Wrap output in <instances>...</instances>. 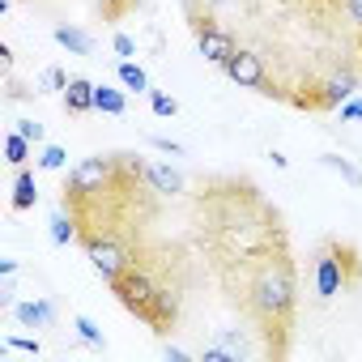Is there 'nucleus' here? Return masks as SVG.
<instances>
[{"label":"nucleus","instance_id":"15","mask_svg":"<svg viewBox=\"0 0 362 362\" xmlns=\"http://www.w3.org/2000/svg\"><path fill=\"white\" fill-rule=\"evenodd\" d=\"M115 77H119V86H124V90H132V94H149V90H153V86H149V73H145L136 60H119Z\"/></svg>","mask_w":362,"mask_h":362},{"label":"nucleus","instance_id":"13","mask_svg":"<svg viewBox=\"0 0 362 362\" xmlns=\"http://www.w3.org/2000/svg\"><path fill=\"white\" fill-rule=\"evenodd\" d=\"M52 39H56L69 56H90V52H94V39H90L81 26H56V30H52Z\"/></svg>","mask_w":362,"mask_h":362},{"label":"nucleus","instance_id":"7","mask_svg":"<svg viewBox=\"0 0 362 362\" xmlns=\"http://www.w3.org/2000/svg\"><path fill=\"white\" fill-rule=\"evenodd\" d=\"M192 35H197V47H201V56L214 64V69H226L230 64V56L239 52V43H235V35L226 30V26H218L214 18H192Z\"/></svg>","mask_w":362,"mask_h":362},{"label":"nucleus","instance_id":"4","mask_svg":"<svg viewBox=\"0 0 362 362\" xmlns=\"http://www.w3.org/2000/svg\"><path fill=\"white\" fill-rule=\"evenodd\" d=\"M358 86H362L358 69H332L324 81L307 86V94H290V103L294 107H307V111H337L345 98L358 94Z\"/></svg>","mask_w":362,"mask_h":362},{"label":"nucleus","instance_id":"3","mask_svg":"<svg viewBox=\"0 0 362 362\" xmlns=\"http://www.w3.org/2000/svg\"><path fill=\"white\" fill-rule=\"evenodd\" d=\"M158 277L145 269V264H128L115 281H111V294H115V303L128 311V315H136L141 324H149L153 320V303H158Z\"/></svg>","mask_w":362,"mask_h":362},{"label":"nucleus","instance_id":"18","mask_svg":"<svg viewBox=\"0 0 362 362\" xmlns=\"http://www.w3.org/2000/svg\"><path fill=\"white\" fill-rule=\"evenodd\" d=\"M30 149H35V145H30V141H26V136H22L18 128H13V132L5 136V158H9V166H13V170L30 162Z\"/></svg>","mask_w":362,"mask_h":362},{"label":"nucleus","instance_id":"19","mask_svg":"<svg viewBox=\"0 0 362 362\" xmlns=\"http://www.w3.org/2000/svg\"><path fill=\"white\" fill-rule=\"evenodd\" d=\"M39 166H43V170H64V166H69L64 145H43V149H39Z\"/></svg>","mask_w":362,"mask_h":362},{"label":"nucleus","instance_id":"26","mask_svg":"<svg viewBox=\"0 0 362 362\" xmlns=\"http://www.w3.org/2000/svg\"><path fill=\"white\" fill-rule=\"evenodd\" d=\"M111 47H115V52H119L124 60H132V56H136V43H132L128 35H115V39H111Z\"/></svg>","mask_w":362,"mask_h":362},{"label":"nucleus","instance_id":"27","mask_svg":"<svg viewBox=\"0 0 362 362\" xmlns=\"http://www.w3.org/2000/svg\"><path fill=\"white\" fill-rule=\"evenodd\" d=\"M5 345H9V349H26V354H39V349H43V345H39L35 337H9Z\"/></svg>","mask_w":362,"mask_h":362},{"label":"nucleus","instance_id":"24","mask_svg":"<svg viewBox=\"0 0 362 362\" xmlns=\"http://www.w3.org/2000/svg\"><path fill=\"white\" fill-rule=\"evenodd\" d=\"M337 111H341V119H345V124H354V119H362V94H354V98H345V103H341Z\"/></svg>","mask_w":362,"mask_h":362},{"label":"nucleus","instance_id":"29","mask_svg":"<svg viewBox=\"0 0 362 362\" xmlns=\"http://www.w3.org/2000/svg\"><path fill=\"white\" fill-rule=\"evenodd\" d=\"M162 354H166V358H170V362H188V358H192V354H188V349H179V345H166V349H162Z\"/></svg>","mask_w":362,"mask_h":362},{"label":"nucleus","instance_id":"17","mask_svg":"<svg viewBox=\"0 0 362 362\" xmlns=\"http://www.w3.org/2000/svg\"><path fill=\"white\" fill-rule=\"evenodd\" d=\"M320 162H324L328 170H337V175L345 179V184H349V188H362V166H354L349 158H341V153H324Z\"/></svg>","mask_w":362,"mask_h":362},{"label":"nucleus","instance_id":"21","mask_svg":"<svg viewBox=\"0 0 362 362\" xmlns=\"http://www.w3.org/2000/svg\"><path fill=\"white\" fill-rule=\"evenodd\" d=\"M149 107H153V115H162V119L179 115V103H175L170 94H162V90H149Z\"/></svg>","mask_w":362,"mask_h":362},{"label":"nucleus","instance_id":"14","mask_svg":"<svg viewBox=\"0 0 362 362\" xmlns=\"http://www.w3.org/2000/svg\"><path fill=\"white\" fill-rule=\"evenodd\" d=\"M94 111H103V115H124V111H128L124 90H115V86L98 81V86H94Z\"/></svg>","mask_w":362,"mask_h":362},{"label":"nucleus","instance_id":"20","mask_svg":"<svg viewBox=\"0 0 362 362\" xmlns=\"http://www.w3.org/2000/svg\"><path fill=\"white\" fill-rule=\"evenodd\" d=\"M64 86H69V73H64V69H56V64H52V69H43V73H39V90H47V94H52V90H60V94H64Z\"/></svg>","mask_w":362,"mask_h":362},{"label":"nucleus","instance_id":"30","mask_svg":"<svg viewBox=\"0 0 362 362\" xmlns=\"http://www.w3.org/2000/svg\"><path fill=\"white\" fill-rule=\"evenodd\" d=\"M18 273V260H0V277H13Z\"/></svg>","mask_w":362,"mask_h":362},{"label":"nucleus","instance_id":"28","mask_svg":"<svg viewBox=\"0 0 362 362\" xmlns=\"http://www.w3.org/2000/svg\"><path fill=\"white\" fill-rule=\"evenodd\" d=\"M341 5H345V13H349V22L362 30V0H341Z\"/></svg>","mask_w":362,"mask_h":362},{"label":"nucleus","instance_id":"11","mask_svg":"<svg viewBox=\"0 0 362 362\" xmlns=\"http://www.w3.org/2000/svg\"><path fill=\"white\" fill-rule=\"evenodd\" d=\"M35 205H39L35 170H30V166H18V175H13V209H18V214H26V209H35Z\"/></svg>","mask_w":362,"mask_h":362},{"label":"nucleus","instance_id":"25","mask_svg":"<svg viewBox=\"0 0 362 362\" xmlns=\"http://www.w3.org/2000/svg\"><path fill=\"white\" fill-rule=\"evenodd\" d=\"M149 145H153L158 153H170V158H184V145H179V141H170V136H149Z\"/></svg>","mask_w":362,"mask_h":362},{"label":"nucleus","instance_id":"31","mask_svg":"<svg viewBox=\"0 0 362 362\" xmlns=\"http://www.w3.org/2000/svg\"><path fill=\"white\" fill-rule=\"evenodd\" d=\"M269 158H273V166H277V170H286V166H290V158H286V153H277V149H273Z\"/></svg>","mask_w":362,"mask_h":362},{"label":"nucleus","instance_id":"16","mask_svg":"<svg viewBox=\"0 0 362 362\" xmlns=\"http://www.w3.org/2000/svg\"><path fill=\"white\" fill-rule=\"evenodd\" d=\"M73 328H77V341H81V345H90V349H107V337H103V328H98L90 315L77 311V315H73Z\"/></svg>","mask_w":362,"mask_h":362},{"label":"nucleus","instance_id":"9","mask_svg":"<svg viewBox=\"0 0 362 362\" xmlns=\"http://www.w3.org/2000/svg\"><path fill=\"white\" fill-rule=\"evenodd\" d=\"M145 184H149L158 197H179V192H184V175H179L175 166H166V162H149Z\"/></svg>","mask_w":362,"mask_h":362},{"label":"nucleus","instance_id":"12","mask_svg":"<svg viewBox=\"0 0 362 362\" xmlns=\"http://www.w3.org/2000/svg\"><path fill=\"white\" fill-rule=\"evenodd\" d=\"M47 226H52V230H47V235H52V243H56V247H69V243L77 239V226H81V218H77V214L64 205V209H56V214H52V222H47Z\"/></svg>","mask_w":362,"mask_h":362},{"label":"nucleus","instance_id":"2","mask_svg":"<svg viewBox=\"0 0 362 362\" xmlns=\"http://www.w3.org/2000/svg\"><path fill=\"white\" fill-rule=\"evenodd\" d=\"M362 281V260L349 243L341 239H324L311 256V290L320 303H332L337 294H345L349 286Z\"/></svg>","mask_w":362,"mask_h":362},{"label":"nucleus","instance_id":"6","mask_svg":"<svg viewBox=\"0 0 362 362\" xmlns=\"http://www.w3.org/2000/svg\"><path fill=\"white\" fill-rule=\"evenodd\" d=\"M222 73H226L239 90H252V94H264V98H290V94H281V90L273 86V77H269V69H264V56L252 52V47H239Z\"/></svg>","mask_w":362,"mask_h":362},{"label":"nucleus","instance_id":"10","mask_svg":"<svg viewBox=\"0 0 362 362\" xmlns=\"http://www.w3.org/2000/svg\"><path fill=\"white\" fill-rule=\"evenodd\" d=\"M64 111L69 115H90L94 111V81H86V77H69V86H64Z\"/></svg>","mask_w":362,"mask_h":362},{"label":"nucleus","instance_id":"1","mask_svg":"<svg viewBox=\"0 0 362 362\" xmlns=\"http://www.w3.org/2000/svg\"><path fill=\"white\" fill-rule=\"evenodd\" d=\"M247 311L260 324L269 354L286 358L290 337H294V311H298V281H294V264L286 256L264 260L247 286Z\"/></svg>","mask_w":362,"mask_h":362},{"label":"nucleus","instance_id":"23","mask_svg":"<svg viewBox=\"0 0 362 362\" xmlns=\"http://www.w3.org/2000/svg\"><path fill=\"white\" fill-rule=\"evenodd\" d=\"M18 132H22L30 145H43V136H47V128H43L39 119H18Z\"/></svg>","mask_w":362,"mask_h":362},{"label":"nucleus","instance_id":"5","mask_svg":"<svg viewBox=\"0 0 362 362\" xmlns=\"http://www.w3.org/2000/svg\"><path fill=\"white\" fill-rule=\"evenodd\" d=\"M81 247H86V260L94 264V273L111 286L128 264H136V256H132V247L119 239V235H111V230H94V235H81Z\"/></svg>","mask_w":362,"mask_h":362},{"label":"nucleus","instance_id":"8","mask_svg":"<svg viewBox=\"0 0 362 362\" xmlns=\"http://www.w3.org/2000/svg\"><path fill=\"white\" fill-rule=\"evenodd\" d=\"M9 311H13V320H18L22 328H52V324H56V303H52V298H22V303H13Z\"/></svg>","mask_w":362,"mask_h":362},{"label":"nucleus","instance_id":"22","mask_svg":"<svg viewBox=\"0 0 362 362\" xmlns=\"http://www.w3.org/2000/svg\"><path fill=\"white\" fill-rule=\"evenodd\" d=\"M201 362H239V354H235V349H226L222 341H214V345H205V349H201Z\"/></svg>","mask_w":362,"mask_h":362}]
</instances>
